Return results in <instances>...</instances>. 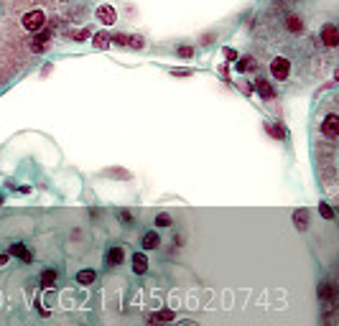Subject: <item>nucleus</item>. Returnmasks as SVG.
Returning <instances> with one entry per match:
<instances>
[{
	"label": "nucleus",
	"instance_id": "7c9ffc66",
	"mask_svg": "<svg viewBox=\"0 0 339 326\" xmlns=\"http://www.w3.org/2000/svg\"><path fill=\"white\" fill-rule=\"evenodd\" d=\"M5 262H8V255H3V253H0V267H3Z\"/></svg>",
	"mask_w": 339,
	"mask_h": 326
},
{
	"label": "nucleus",
	"instance_id": "9d476101",
	"mask_svg": "<svg viewBox=\"0 0 339 326\" xmlns=\"http://www.w3.org/2000/svg\"><path fill=\"white\" fill-rule=\"evenodd\" d=\"M140 245H143V250H156V247L161 245V237H158V232H156V229L145 232V235H143V240H140Z\"/></svg>",
	"mask_w": 339,
	"mask_h": 326
},
{
	"label": "nucleus",
	"instance_id": "423d86ee",
	"mask_svg": "<svg viewBox=\"0 0 339 326\" xmlns=\"http://www.w3.org/2000/svg\"><path fill=\"white\" fill-rule=\"evenodd\" d=\"M319 298L327 303V309H332V306H334V298H337L334 283H322V285H319Z\"/></svg>",
	"mask_w": 339,
	"mask_h": 326
},
{
	"label": "nucleus",
	"instance_id": "20e7f679",
	"mask_svg": "<svg viewBox=\"0 0 339 326\" xmlns=\"http://www.w3.org/2000/svg\"><path fill=\"white\" fill-rule=\"evenodd\" d=\"M95 15H97V21H100L102 26H115V21H118V10H115V5H110V3L100 5V8L95 10Z\"/></svg>",
	"mask_w": 339,
	"mask_h": 326
},
{
	"label": "nucleus",
	"instance_id": "dca6fc26",
	"mask_svg": "<svg viewBox=\"0 0 339 326\" xmlns=\"http://www.w3.org/2000/svg\"><path fill=\"white\" fill-rule=\"evenodd\" d=\"M95 280H97V273H95L92 267H84V270L77 273V283H79V285H89V283H95Z\"/></svg>",
	"mask_w": 339,
	"mask_h": 326
},
{
	"label": "nucleus",
	"instance_id": "1a4fd4ad",
	"mask_svg": "<svg viewBox=\"0 0 339 326\" xmlns=\"http://www.w3.org/2000/svg\"><path fill=\"white\" fill-rule=\"evenodd\" d=\"M123 260H125V250H123L120 245H115V247L107 250V265H110V267H118Z\"/></svg>",
	"mask_w": 339,
	"mask_h": 326
},
{
	"label": "nucleus",
	"instance_id": "f257e3e1",
	"mask_svg": "<svg viewBox=\"0 0 339 326\" xmlns=\"http://www.w3.org/2000/svg\"><path fill=\"white\" fill-rule=\"evenodd\" d=\"M21 26L28 31V33H39L44 26H46V13L44 10H28V13H23V18H21Z\"/></svg>",
	"mask_w": 339,
	"mask_h": 326
},
{
	"label": "nucleus",
	"instance_id": "5701e85b",
	"mask_svg": "<svg viewBox=\"0 0 339 326\" xmlns=\"http://www.w3.org/2000/svg\"><path fill=\"white\" fill-rule=\"evenodd\" d=\"M156 227H171V217L168 214H158L156 217Z\"/></svg>",
	"mask_w": 339,
	"mask_h": 326
},
{
	"label": "nucleus",
	"instance_id": "4468645a",
	"mask_svg": "<svg viewBox=\"0 0 339 326\" xmlns=\"http://www.w3.org/2000/svg\"><path fill=\"white\" fill-rule=\"evenodd\" d=\"M92 44H95V49H102V51H105V49H110V44H112V41H110V33L97 31V33L92 36Z\"/></svg>",
	"mask_w": 339,
	"mask_h": 326
},
{
	"label": "nucleus",
	"instance_id": "c756f323",
	"mask_svg": "<svg viewBox=\"0 0 339 326\" xmlns=\"http://www.w3.org/2000/svg\"><path fill=\"white\" fill-rule=\"evenodd\" d=\"M171 74H174V76H189L192 71H186V69H181V71H171Z\"/></svg>",
	"mask_w": 339,
	"mask_h": 326
},
{
	"label": "nucleus",
	"instance_id": "ddd939ff",
	"mask_svg": "<svg viewBox=\"0 0 339 326\" xmlns=\"http://www.w3.org/2000/svg\"><path fill=\"white\" fill-rule=\"evenodd\" d=\"M174 319H176V314H174L171 309H163V311H158V314H153V316L148 319V324H150V326H156V324H161V321H166V324H168V321H174Z\"/></svg>",
	"mask_w": 339,
	"mask_h": 326
},
{
	"label": "nucleus",
	"instance_id": "412c9836",
	"mask_svg": "<svg viewBox=\"0 0 339 326\" xmlns=\"http://www.w3.org/2000/svg\"><path fill=\"white\" fill-rule=\"evenodd\" d=\"M319 212H322V217H324V219H334V209H332L329 204H324V201H322V204H319Z\"/></svg>",
	"mask_w": 339,
	"mask_h": 326
},
{
	"label": "nucleus",
	"instance_id": "7ed1b4c3",
	"mask_svg": "<svg viewBox=\"0 0 339 326\" xmlns=\"http://www.w3.org/2000/svg\"><path fill=\"white\" fill-rule=\"evenodd\" d=\"M322 135H324L327 140H337L339 138V115L337 112H329V115L324 118V123H322Z\"/></svg>",
	"mask_w": 339,
	"mask_h": 326
},
{
	"label": "nucleus",
	"instance_id": "6e6552de",
	"mask_svg": "<svg viewBox=\"0 0 339 326\" xmlns=\"http://www.w3.org/2000/svg\"><path fill=\"white\" fill-rule=\"evenodd\" d=\"M255 89H258V94H260L263 100H273V97H275L273 84L268 82V79H263V76H258V79H255Z\"/></svg>",
	"mask_w": 339,
	"mask_h": 326
},
{
	"label": "nucleus",
	"instance_id": "6ab92c4d",
	"mask_svg": "<svg viewBox=\"0 0 339 326\" xmlns=\"http://www.w3.org/2000/svg\"><path fill=\"white\" fill-rule=\"evenodd\" d=\"M54 283H56V270H51V267L44 270L41 273V288H51Z\"/></svg>",
	"mask_w": 339,
	"mask_h": 326
},
{
	"label": "nucleus",
	"instance_id": "bb28decb",
	"mask_svg": "<svg viewBox=\"0 0 339 326\" xmlns=\"http://www.w3.org/2000/svg\"><path fill=\"white\" fill-rule=\"evenodd\" d=\"M224 59L227 62H237V51L235 49H224Z\"/></svg>",
	"mask_w": 339,
	"mask_h": 326
},
{
	"label": "nucleus",
	"instance_id": "cd10ccee",
	"mask_svg": "<svg viewBox=\"0 0 339 326\" xmlns=\"http://www.w3.org/2000/svg\"><path fill=\"white\" fill-rule=\"evenodd\" d=\"M107 176H118V179H130V174H128V171H120V168H118V171H107Z\"/></svg>",
	"mask_w": 339,
	"mask_h": 326
},
{
	"label": "nucleus",
	"instance_id": "f03ea898",
	"mask_svg": "<svg viewBox=\"0 0 339 326\" xmlns=\"http://www.w3.org/2000/svg\"><path fill=\"white\" fill-rule=\"evenodd\" d=\"M288 74H291V62H288L286 56H275L271 62V76L278 79V82H286Z\"/></svg>",
	"mask_w": 339,
	"mask_h": 326
},
{
	"label": "nucleus",
	"instance_id": "0eeeda50",
	"mask_svg": "<svg viewBox=\"0 0 339 326\" xmlns=\"http://www.w3.org/2000/svg\"><path fill=\"white\" fill-rule=\"evenodd\" d=\"M8 255H13V258H21L23 262H31L33 260V253L23 245V242H15V245H10L8 247Z\"/></svg>",
	"mask_w": 339,
	"mask_h": 326
},
{
	"label": "nucleus",
	"instance_id": "f3484780",
	"mask_svg": "<svg viewBox=\"0 0 339 326\" xmlns=\"http://www.w3.org/2000/svg\"><path fill=\"white\" fill-rule=\"evenodd\" d=\"M286 28H288L291 33H301V31H304V21H301L298 15L291 13V15H286Z\"/></svg>",
	"mask_w": 339,
	"mask_h": 326
},
{
	"label": "nucleus",
	"instance_id": "473e14b6",
	"mask_svg": "<svg viewBox=\"0 0 339 326\" xmlns=\"http://www.w3.org/2000/svg\"><path fill=\"white\" fill-rule=\"evenodd\" d=\"M181 326H192V324H181Z\"/></svg>",
	"mask_w": 339,
	"mask_h": 326
},
{
	"label": "nucleus",
	"instance_id": "aec40b11",
	"mask_svg": "<svg viewBox=\"0 0 339 326\" xmlns=\"http://www.w3.org/2000/svg\"><path fill=\"white\" fill-rule=\"evenodd\" d=\"M176 56H181V59H192V56H194V49H192V46H179V49H176Z\"/></svg>",
	"mask_w": 339,
	"mask_h": 326
},
{
	"label": "nucleus",
	"instance_id": "39448f33",
	"mask_svg": "<svg viewBox=\"0 0 339 326\" xmlns=\"http://www.w3.org/2000/svg\"><path fill=\"white\" fill-rule=\"evenodd\" d=\"M322 41H324L327 49H337L339 46V28L334 23H327V26L322 28Z\"/></svg>",
	"mask_w": 339,
	"mask_h": 326
},
{
	"label": "nucleus",
	"instance_id": "2eb2a0df",
	"mask_svg": "<svg viewBox=\"0 0 339 326\" xmlns=\"http://www.w3.org/2000/svg\"><path fill=\"white\" fill-rule=\"evenodd\" d=\"M293 224H296V229L304 232V229L309 227V212H306V209H296V212H293Z\"/></svg>",
	"mask_w": 339,
	"mask_h": 326
},
{
	"label": "nucleus",
	"instance_id": "9b49d317",
	"mask_svg": "<svg viewBox=\"0 0 339 326\" xmlns=\"http://www.w3.org/2000/svg\"><path fill=\"white\" fill-rule=\"evenodd\" d=\"M49 39H51V33H49V31H44V28H41V31H39V33H36V39H33V41H31V49H33V51H36V54H39V51H44V49H46V41H49Z\"/></svg>",
	"mask_w": 339,
	"mask_h": 326
},
{
	"label": "nucleus",
	"instance_id": "a878e982",
	"mask_svg": "<svg viewBox=\"0 0 339 326\" xmlns=\"http://www.w3.org/2000/svg\"><path fill=\"white\" fill-rule=\"evenodd\" d=\"M87 36H89V31H87V28H82V31L71 33V39H74V41H82V39H87Z\"/></svg>",
	"mask_w": 339,
	"mask_h": 326
},
{
	"label": "nucleus",
	"instance_id": "f8f14e48",
	"mask_svg": "<svg viewBox=\"0 0 339 326\" xmlns=\"http://www.w3.org/2000/svg\"><path fill=\"white\" fill-rule=\"evenodd\" d=\"M130 262H133V273H136V275L148 273V258H145V253H136Z\"/></svg>",
	"mask_w": 339,
	"mask_h": 326
},
{
	"label": "nucleus",
	"instance_id": "4be33fe9",
	"mask_svg": "<svg viewBox=\"0 0 339 326\" xmlns=\"http://www.w3.org/2000/svg\"><path fill=\"white\" fill-rule=\"evenodd\" d=\"M235 69H237V71H248V69H253V59H250V56L240 59V62L235 64Z\"/></svg>",
	"mask_w": 339,
	"mask_h": 326
},
{
	"label": "nucleus",
	"instance_id": "393cba45",
	"mask_svg": "<svg viewBox=\"0 0 339 326\" xmlns=\"http://www.w3.org/2000/svg\"><path fill=\"white\" fill-rule=\"evenodd\" d=\"M110 41H115L118 46H125L128 44V36L125 33H115V36H110Z\"/></svg>",
	"mask_w": 339,
	"mask_h": 326
},
{
	"label": "nucleus",
	"instance_id": "a211bd4d",
	"mask_svg": "<svg viewBox=\"0 0 339 326\" xmlns=\"http://www.w3.org/2000/svg\"><path fill=\"white\" fill-rule=\"evenodd\" d=\"M266 132L275 138V140H286V128L283 125H275V123H266Z\"/></svg>",
	"mask_w": 339,
	"mask_h": 326
},
{
	"label": "nucleus",
	"instance_id": "c85d7f7f",
	"mask_svg": "<svg viewBox=\"0 0 339 326\" xmlns=\"http://www.w3.org/2000/svg\"><path fill=\"white\" fill-rule=\"evenodd\" d=\"M120 219H123L125 224H133V214H130L128 209H123V212H120Z\"/></svg>",
	"mask_w": 339,
	"mask_h": 326
},
{
	"label": "nucleus",
	"instance_id": "2f4dec72",
	"mask_svg": "<svg viewBox=\"0 0 339 326\" xmlns=\"http://www.w3.org/2000/svg\"><path fill=\"white\" fill-rule=\"evenodd\" d=\"M0 204H3V194H0Z\"/></svg>",
	"mask_w": 339,
	"mask_h": 326
},
{
	"label": "nucleus",
	"instance_id": "b1692460",
	"mask_svg": "<svg viewBox=\"0 0 339 326\" xmlns=\"http://www.w3.org/2000/svg\"><path fill=\"white\" fill-rule=\"evenodd\" d=\"M128 44H130L133 49H143L145 41H143V36H128Z\"/></svg>",
	"mask_w": 339,
	"mask_h": 326
}]
</instances>
